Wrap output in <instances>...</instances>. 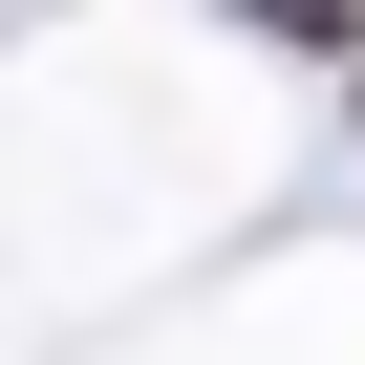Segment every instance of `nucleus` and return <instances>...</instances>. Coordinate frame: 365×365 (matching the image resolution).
<instances>
[{
	"instance_id": "obj_1",
	"label": "nucleus",
	"mask_w": 365,
	"mask_h": 365,
	"mask_svg": "<svg viewBox=\"0 0 365 365\" xmlns=\"http://www.w3.org/2000/svg\"><path fill=\"white\" fill-rule=\"evenodd\" d=\"M237 22H279V43H344V65H365V0H237Z\"/></svg>"
}]
</instances>
